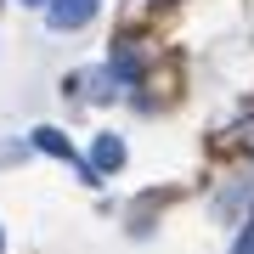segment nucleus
I'll return each instance as SVG.
<instances>
[{
  "label": "nucleus",
  "instance_id": "obj_2",
  "mask_svg": "<svg viewBox=\"0 0 254 254\" xmlns=\"http://www.w3.org/2000/svg\"><path fill=\"white\" fill-rule=\"evenodd\" d=\"M91 17H96V0H51V6H46V23L51 28H79Z\"/></svg>",
  "mask_w": 254,
  "mask_h": 254
},
{
  "label": "nucleus",
  "instance_id": "obj_4",
  "mask_svg": "<svg viewBox=\"0 0 254 254\" xmlns=\"http://www.w3.org/2000/svg\"><path fill=\"white\" fill-rule=\"evenodd\" d=\"M232 254H254V220H249V232L237 237V249H232Z\"/></svg>",
  "mask_w": 254,
  "mask_h": 254
},
{
  "label": "nucleus",
  "instance_id": "obj_1",
  "mask_svg": "<svg viewBox=\"0 0 254 254\" xmlns=\"http://www.w3.org/2000/svg\"><path fill=\"white\" fill-rule=\"evenodd\" d=\"M119 164H125V141H119V136H96L91 158H85V170H91V181H102V175H113Z\"/></svg>",
  "mask_w": 254,
  "mask_h": 254
},
{
  "label": "nucleus",
  "instance_id": "obj_5",
  "mask_svg": "<svg viewBox=\"0 0 254 254\" xmlns=\"http://www.w3.org/2000/svg\"><path fill=\"white\" fill-rule=\"evenodd\" d=\"M23 6H51V0H23Z\"/></svg>",
  "mask_w": 254,
  "mask_h": 254
},
{
  "label": "nucleus",
  "instance_id": "obj_6",
  "mask_svg": "<svg viewBox=\"0 0 254 254\" xmlns=\"http://www.w3.org/2000/svg\"><path fill=\"white\" fill-rule=\"evenodd\" d=\"M0 254H6V232H0Z\"/></svg>",
  "mask_w": 254,
  "mask_h": 254
},
{
  "label": "nucleus",
  "instance_id": "obj_3",
  "mask_svg": "<svg viewBox=\"0 0 254 254\" xmlns=\"http://www.w3.org/2000/svg\"><path fill=\"white\" fill-rule=\"evenodd\" d=\"M34 147H40V153H51V158H63V164H73V170H79L85 181H91V170H85V164H79V153H73V141L63 136V130L40 125V130H34Z\"/></svg>",
  "mask_w": 254,
  "mask_h": 254
}]
</instances>
